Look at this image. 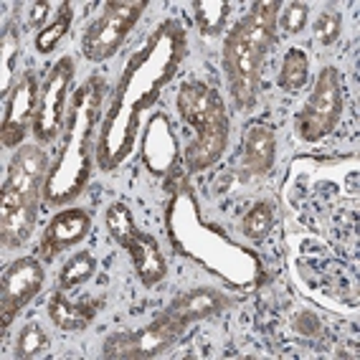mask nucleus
<instances>
[{
	"instance_id": "nucleus-1",
	"label": "nucleus",
	"mask_w": 360,
	"mask_h": 360,
	"mask_svg": "<svg viewBox=\"0 0 360 360\" xmlns=\"http://www.w3.org/2000/svg\"><path fill=\"white\" fill-rule=\"evenodd\" d=\"M104 99V79L89 77L74 94L69 110V122L64 124V137L58 148L56 162L46 175L44 200L49 206L69 203L84 191L91 170V137L97 127L99 110Z\"/></svg>"
},
{
	"instance_id": "nucleus-2",
	"label": "nucleus",
	"mask_w": 360,
	"mask_h": 360,
	"mask_svg": "<svg viewBox=\"0 0 360 360\" xmlns=\"http://www.w3.org/2000/svg\"><path fill=\"white\" fill-rule=\"evenodd\" d=\"M104 224H107L117 244L129 251V257L135 262L137 277L145 287H155L165 279L167 264L160 251V244L155 241V236L137 229L135 219H132V213L124 203H112L104 213Z\"/></svg>"
},
{
	"instance_id": "nucleus-3",
	"label": "nucleus",
	"mask_w": 360,
	"mask_h": 360,
	"mask_svg": "<svg viewBox=\"0 0 360 360\" xmlns=\"http://www.w3.org/2000/svg\"><path fill=\"white\" fill-rule=\"evenodd\" d=\"M266 53L254 41L246 39L241 26H233L224 41V71L229 79L233 107L246 112L257 104L259 82H262V64Z\"/></svg>"
},
{
	"instance_id": "nucleus-4",
	"label": "nucleus",
	"mask_w": 360,
	"mask_h": 360,
	"mask_svg": "<svg viewBox=\"0 0 360 360\" xmlns=\"http://www.w3.org/2000/svg\"><path fill=\"white\" fill-rule=\"evenodd\" d=\"M148 8V3L142 0H115V3H104V11L82 39V53L84 58H89L94 64L112 58L120 46L124 44L127 33L135 28L140 20L142 11Z\"/></svg>"
},
{
	"instance_id": "nucleus-5",
	"label": "nucleus",
	"mask_w": 360,
	"mask_h": 360,
	"mask_svg": "<svg viewBox=\"0 0 360 360\" xmlns=\"http://www.w3.org/2000/svg\"><path fill=\"white\" fill-rule=\"evenodd\" d=\"M342 107H345V99H342L340 74L338 69L328 66L320 71L307 104L297 115V135L304 142H317L328 137L340 122Z\"/></svg>"
},
{
	"instance_id": "nucleus-6",
	"label": "nucleus",
	"mask_w": 360,
	"mask_h": 360,
	"mask_svg": "<svg viewBox=\"0 0 360 360\" xmlns=\"http://www.w3.org/2000/svg\"><path fill=\"white\" fill-rule=\"evenodd\" d=\"M186 333V325L167 317L165 312L155 317L150 325L132 333H112L104 340L102 355L107 360H148L158 358Z\"/></svg>"
},
{
	"instance_id": "nucleus-7",
	"label": "nucleus",
	"mask_w": 360,
	"mask_h": 360,
	"mask_svg": "<svg viewBox=\"0 0 360 360\" xmlns=\"http://www.w3.org/2000/svg\"><path fill=\"white\" fill-rule=\"evenodd\" d=\"M71 82H74V58H58V64H53L51 74L41 86L39 110H36V120H33V135L44 145L53 142L64 132V110Z\"/></svg>"
},
{
	"instance_id": "nucleus-8",
	"label": "nucleus",
	"mask_w": 360,
	"mask_h": 360,
	"mask_svg": "<svg viewBox=\"0 0 360 360\" xmlns=\"http://www.w3.org/2000/svg\"><path fill=\"white\" fill-rule=\"evenodd\" d=\"M44 266L39 257L15 259L0 279V325L3 330L11 328V322L18 317V312L31 302L33 297L44 290Z\"/></svg>"
},
{
	"instance_id": "nucleus-9",
	"label": "nucleus",
	"mask_w": 360,
	"mask_h": 360,
	"mask_svg": "<svg viewBox=\"0 0 360 360\" xmlns=\"http://www.w3.org/2000/svg\"><path fill=\"white\" fill-rule=\"evenodd\" d=\"M39 99V79L33 71H26L20 79H15L13 89L6 97V115H3V127H0V137L6 148H18L23 142L28 127H33V120H36Z\"/></svg>"
},
{
	"instance_id": "nucleus-10",
	"label": "nucleus",
	"mask_w": 360,
	"mask_h": 360,
	"mask_svg": "<svg viewBox=\"0 0 360 360\" xmlns=\"http://www.w3.org/2000/svg\"><path fill=\"white\" fill-rule=\"evenodd\" d=\"M39 216V198L23 195L13 188L0 191V241L6 249H18L31 238Z\"/></svg>"
},
{
	"instance_id": "nucleus-11",
	"label": "nucleus",
	"mask_w": 360,
	"mask_h": 360,
	"mask_svg": "<svg viewBox=\"0 0 360 360\" xmlns=\"http://www.w3.org/2000/svg\"><path fill=\"white\" fill-rule=\"evenodd\" d=\"M91 229L89 213L84 208H66V211L56 213L49 226L44 229L39 246H36V257L41 262H53L58 254H64L74 244H79Z\"/></svg>"
},
{
	"instance_id": "nucleus-12",
	"label": "nucleus",
	"mask_w": 360,
	"mask_h": 360,
	"mask_svg": "<svg viewBox=\"0 0 360 360\" xmlns=\"http://www.w3.org/2000/svg\"><path fill=\"white\" fill-rule=\"evenodd\" d=\"M46 173H49V155L39 145H20L11 158L3 186L13 188L23 195H31V198H39L44 193Z\"/></svg>"
},
{
	"instance_id": "nucleus-13",
	"label": "nucleus",
	"mask_w": 360,
	"mask_h": 360,
	"mask_svg": "<svg viewBox=\"0 0 360 360\" xmlns=\"http://www.w3.org/2000/svg\"><path fill=\"white\" fill-rule=\"evenodd\" d=\"M178 112L191 127L200 129L226 117L221 94L203 82H186L178 91Z\"/></svg>"
},
{
	"instance_id": "nucleus-14",
	"label": "nucleus",
	"mask_w": 360,
	"mask_h": 360,
	"mask_svg": "<svg viewBox=\"0 0 360 360\" xmlns=\"http://www.w3.org/2000/svg\"><path fill=\"white\" fill-rule=\"evenodd\" d=\"M231 304V300L219 290H211V287H200V290H191L178 295L170 302V307L162 309L167 317L178 320L180 325H191V322L208 320V317L219 315L221 309H226Z\"/></svg>"
},
{
	"instance_id": "nucleus-15",
	"label": "nucleus",
	"mask_w": 360,
	"mask_h": 360,
	"mask_svg": "<svg viewBox=\"0 0 360 360\" xmlns=\"http://www.w3.org/2000/svg\"><path fill=\"white\" fill-rule=\"evenodd\" d=\"M226 145H229V117H221L216 122L198 129L195 140L186 148V165L188 170L200 173L221 160Z\"/></svg>"
},
{
	"instance_id": "nucleus-16",
	"label": "nucleus",
	"mask_w": 360,
	"mask_h": 360,
	"mask_svg": "<svg viewBox=\"0 0 360 360\" xmlns=\"http://www.w3.org/2000/svg\"><path fill=\"white\" fill-rule=\"evenodd\" d=\"M104 300L97 297H84V300H66L64 292L56 290L49 300V317L58 330L64 333H77V330H86L94 322L97 312L102 309Z\"/></svg>"
},
{
	"instance_id": "nucleus-17",
	"label": "nucleus",
	"mask_w": 360,
	"mask_h": 360,
	"mask_svg": "<svg viewBox=\"0 0 360 360\" xmlns=\"http://www.w3.org/2000/svg\"><path fill=\"white\" fill-rule=\"evenodd\" d=\"M277 155V137L264 124H251L244 140V162H241V178H257L269 173Z\"/></svg>"
},
{
	"instance_id": "nucleus-18",
	"label": "nucleus",
	"mask_w": 360,
	"mask_h": 360,
	"mask_svg": "<svg viewBox=\"0 0 360 360\" xmlns=\"http://www.w3.org/2000/svg\"><path fill=\"white\" fill-rule=\"evenodd\" d=\"M20 56V39H18V26L13 20L6 23L3 28V39H0V94L8 97V91L13 89L15 84V66H18Z\"/></svg>"
},
{
	"instance_id": "nucleus-19",
	"label": "nucleus",
	"mask_w": 360,
	"mask_h": 360,
	"mask_svg": "<svg viewBox=\"0 0 360 360\" xmlns=\"http://www.w3.org/2000/svg\"><path fill=\"white\" fill-rule=\"evenodd\" d=\"M94 271H97V259L91 257L89 251H79L58 271V290L61 292L77 290L79 284L89 282L94 277Z\"/></svg>"
},
{
	"instance_id": "nucleus-20",
	"label": "nucleus",
	"mask_w": 360,
	"mask_h": 360,
	"mask_svg": "<svg viewBox=\"0 0 360 360\" xmlns=\"http://www.w3.org/2000/svg\"><path fill=\"white\" fill-rule=\"evenodd\" d=\"M309 79V58L302 49H290L284 53L277 84L284 91H300Z\"/></svg>"
},
{
	"instance_id": "nucleus-21",
	"label": "nucleus",
	"mask_w": 360,
	"mask_h": 360,
	"mask_svg": "<svg viewBox=\"0 0 360 360\" xmlns=\"http://www.w3.org/2000/svg\"><path fill=\"white\" fill-rule=\"evenodd\" d=\"M71 20H74V6H71V3H61V6H58V13L51 18V23H49L44 31L36 33V49H39V53H51L53 49H56L58 41L69 33Z\"/></svg>"
},
{
	"instance_id": "nucleus-22",
	"label": "nucleus",
	"mask_w": 360,
	"mask_h": 360,
	"mask_svg": "<svg viewBox=\"0 0 360 360\" xmlns=\"http://www.w3.org/2000/svg\"><path fill=\"white\" fill-rule=\"evenodd\" d=\"M229 11H231V6L226 0H198V3H193L195 23H198L200 33H206L211 39L219 36L226 18H229Z\"/></svg>"
},
{
	"instance_id": "nucleus-23",
	"label": "nucleus",
	"mask_w": 360,
	"mask_h": 360,
	"mask_svg": "<svg viewBox=\"0 0 360 360\" xmlns=\"http://www.w3.org/2000/svg\"><path fill=\"white\" fill-rule=\"evenodd\" d=\"M46 350H49V335H46V330L41 328L39 322H26L20 328L18 338H15L13 355L18 360H33L44 355Z\"/></svg>"
},
{
	"instance_id": "nucleus-24",
	"label": "nucleus",
	"mask_w": 360,
	"mask_h": 360,
	"mask_svg": "<svg viewBox=\"0 0 360 360\" xmlns=\"http://www.w3.org/2000/svg\"><path fill=\"white\" fill-rule=\"evenodd\" d=\"M271 226H274V211H271L269 203L259 200V203H254L249 208V213L241 221V231L249 238H254V241H262V238L269 236Z\"/></svg>"
},
{
	"instance_id": "nucleus-25",
	"label": "nucleus",
	"mask_w": 360,
	"mask_h": 360,
	"mask_svg": "<svg viewBox=\"0 0 360 360\" xmlns=\"http://www.w3.org/2000/svg\"><path fill=\"white\" fill-rule=\"evenodd\" d=\"M309 18V6L307 3H287L277 15V28H282V33L287 36H297L302 33Z\"/></svg>"
},
{
	"instance_id": "nucleus-26",
	"label": "nucleus",
	"mask_w": 360,
	"mask_h": 360,
	"mask_svg": "<svg viewBox=\"0 0 360 360\" xmlns=\"http://www.w3.org/2000/svg\"><path fill=\"white\" fill-rule=\"evenodd\" d=\"M342 33V18L335 11H325L315 20V41L320 46H333Z\"/></svg>"
},
{
	"instance_id": "nucleus-27",
	"label": "nucleus",
	"mask_w": 360,
	"mask_h": 360,
	"mask_svg": "<svg viewBox=\"0 0 360 360\" xmlns=\"http://www.w3.org/2000/svg\"><path fill=\"white\" fill-rule=\"evenodd\" d=\"M295 330L300 335H304V338H315V335H320L322 322H320V317L312 315V312H300V315L295 317Z\"/></svg>"
},
{
	"instance_id": "nucleus-28",
	"label": "nucleus",
	"mask_w": 360,
	"mask_h": 360,
	"mask_svg": "<svg viewBox=\"0 0 360 360\" xmlns=\"http://www.w3.org/2000/svg\"><path fill=\"white\" fill-rule=\"evenodd\" d=\"M31 15H28V26L31 28H39V31H44L51 20H49V13H51V3H46V0H41V3H31Z\"/></svg>"
}]
</instances>
